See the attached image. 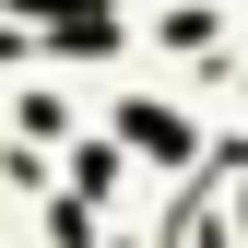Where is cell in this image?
Here are the masks:
<instances>
[{
  "instance_id": "obj_1",
  "label": "cell",
  "mask_w": 248,
  "mask_h": 248,
  "mask_svg": "<svg viewBox=\"0 0 248 248\" xmlns=\"http://www.w3.org/2000/svg\"><path fill=\"white\" fill-rule=\"evenodd\" d=\"M118 142H130V154H166V166H189V118H177V107H154V95H130V107H118Z\"/></svg>"
},
{
  "instance_id": "obj_2",
  "label": "cell",
  "mask_w": 248,
  "mask_h": 248,
  "mask_svg": "<svg viewBox=\"0 0 248 248\" xmlns=\"http://www.w3.org/2000/svg\"><path fill=\"white\" fill-rule=\"evenodd\" d=\"M12 59H24V36H0V71H12Z\"/></svg>"
}]
</instances>
